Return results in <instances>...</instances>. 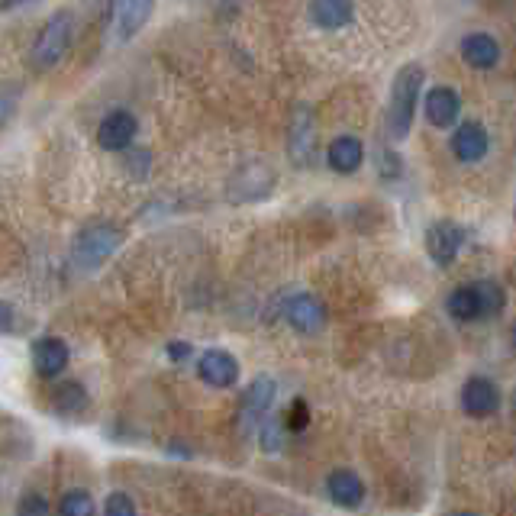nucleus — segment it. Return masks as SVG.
I'll return each mask as SVG.
<instances>
[{
	"label": "nucleus",
	"mask_w": 516,
	"mask_h": 516,
	"mask_svg": "<svg viewBox=\"0 0 516 516\" xmlns=\"http://www.w3.org/2000/svg\"><path fill=\"white\" fill-rule=\"evenodd\" d=\"M426 71L420 62H407L400 65L391 84V104L384 113V133L391 142H404L417 120V104H420V91H423Z\"/></svg>",
	"instance_id": "f257e3e1"
},
{
	"label": "nucleus",
	"mask_w": 516,
	"mask_h": 516,
	"mask_svg": "<svg viewBox=\"0 0 516 516\" xmlns=\"http://www.w3.org/2000/svg\"><path fill=\"white\" fill-rule=\"evenodd\" d=\"M75 30H78V20H75V13H71V10L52 13L49 23L42 26L39 36L33 39L30 59H26L36 75H46L49 68H55L65 59L68 49H71V42H75Z\"/></svg>",
	"instance_id": "f03ea898"
},
{
	"label": "nucleus",
	"mask_w": 516,
	"mask_h": 516,
	"mask_svg": "<svg viewBox=\"0 0 516 516\" xmlns=\"http://www.w3.org/2000/svg\"><path fill=\"white\" fill-rule=\"evenodd\" d=\"M507 307V294L497 281H468L462 288H455L446 300V310L458 323H475L484 317H497Z\"/></svg>",
	"instance_id": "7ed1b4c3"
},
{
	"label": "nucleus",
	"mask_w": 516,
	"mask_h": 516,
	"mask_svg": "<svg viewBox=\"0 0 516 516\" xmlns=\"http://www.w3.org/2000/svg\"><path fill=\"white\" fill-rule=\"evenodd\" d=\"M120 242H123V233L113 223H91L78 233L71 252H75V262L81 268H97L120 249Z\"/></svg>",
	"instance_id": "20e7f679"
},
{
	"label": "nucleus",
	"mask_w": 516,
	"mask_h": 516,
	"mask_svg": "<svg viewBox=\"0 0 516 516\" xmlns=\"http://www.w3.org/2000/svg\"><path fill=\"white\" fill-rule=\"evenodd\" d=\"M271 188H275V171L255 159L233 171V178L226 184V197L233 204H252V200H265Z\"/></svg>",
	"instance_id": "39448f33"
},
{
	"label": "nucleus",
	"mask_w": 516,
	"mask_h": 516,
	"mask_svg": "<svg viewBox=\"0 0 516 516\" xmlns=\"http://www.w3.org/2000/svg\"><path fill=\"white\" fill-rule=\"evenodd\" d=\"M317 117L307 104H297L291 113V133H288V155L297 168H310L317 162Z\"/></svg>",
	"instance_id": "423d86ee"
},
{
	"label": "nucleus",
	"mask_w": 516,
	"mask_h": 516,
	"mask_svg": "<svg viewBox=\"0 0 516 516\" xmlns=\"http://www.w3.org/2000/svg\"><path fill=\"white\" fill-rule=\"evenodd\" d=\"M462 242H465L462 226H455L452 220H439L426 229V255L442 268H449L455 262L458 252H462Z\"/></svg>",
	"instance_id": "0eeeda50"
},
{
	"label": "nucleus",
	"mask_w": 516,
	"mask_h": 516,
	"mask_svg": "<svg viewBox=\"0 0 516 516\" xmlns=\"http://www.w3.org/2000/svg\"><path fill=\"white\" fill-rule=\"evenodd\" d=\"M136 133H139V123H136L133 113L113 110V113H107L104 120H100L97 142H100V149H107V152H123V149L133 146Z\"/></svg>",
	"instance_id": "6e6552de"
},
{
	"label": "nucleus",
	"mask_w": 516,
	"mask_h": 516,
	"mask_svg": "<svg viewBox=\"0 0 516 516\" xmlns=\"http://www.w3.org/2000/svg\"><path fill=\"white\" fill-rule=\"evenodd\" d=\"M449 149L458 162H481L487 149H491V136H487V129L481 123H462V126H455V133L449 139Z\"/></svg>",
	"instance_id": "1a4fd4ad"
},
{
	"label": "nucleus",
	"mask_w": 516,
	"mask_h": 516,
	"mask_svg": "<svg viewBox=\"0 0 516 516\" xmlns=\"http://www.w3.org/2000/svg\"><path fill=\"white\" fill-rule=\"evenodd\" d=\"M197 375L210 387H233L239 381V362L223 349H210L197 358Z\"/></svg>",
	"instance_id": "9d476101"
},
{
	"label": "nucleus",
	"mask_w": 516,
	"mask_h": 516,
	"mask_svg": "<svg viewBox=\"0 0 516 516\" xmlns=\"http://www.w3.org/2000/svg\"><path fill=\"white\" fill-rule=\"evenodd\" d=\"M462 410L468 417H491L500 410V387L487 378H468L462 387Z\"/></svg>",
	"instance_id": "9b49d317"
},
{
	"label": "nucleus",
	"mask_w": 516,
	"mask_h": 516,
	"mask_svg": "<svg viewBox=\"0 0 516 516\" xmlns=\"http://www.w3.org/2000/svg\"><path fill=\"white\" fill-rule=\"evenodd\" d=\"M288 323L297 329V333L313 336L326 326V307L320 297L313 294H297L288 304Z\"/></svg>",
	"instance_id": "f8f14e48"
},
{
	"label": "nucleus",
	"mask_w": 516,
	"mask_h": 516,
	"mask_svg": "<svg viewBox=\"0 0 516 516\" xmlns=\"http://www.w3.org/2000/svg\"><path fill=\"white\" fill-rule=\"evenodd\" d=\"M155 13V0H117V10H113V17H117V33L120 39H136L142 30H146V23L152 20Z\"/></svg>",
	"instance_id": "ddd939ff"
},
{
	"label": "nucleus",
	"mask_w": 516,
	"mask_h": 516,
	"mask_svg": "<svg viewBox=\"0 0 516 516\" xmlns=\"http://www.w3.org/2000/svg\"><path fill=\"white\" fill-rule=\"evenodd\" d=\"M68 358H71V352L59 336H46L33 346V365L42 378H59L68 368Z\"/></svg>",
	"instance_id": "4468645a"
},
{
	"label": "nucleus",
	"mask_w": 516,
	"mask_h": 516,
	"mask_svg": "<svg viewBox=\"0 0 516 516\" xmlns=\"http://www.w3.org/2000/svg\"><path fill=\"white\" fill-rule=\"evenodd\" d=\"M426 120L433 123L436 129H449L455 120H458V110H462V100H458V94L452 88H446V84H439V88H433L426 94Z\"/></svg>",
	"instance_id": "2eb2a0df"
},
{
	"label": "nucleus",
	"mask_w": 516,
	"mask_h": 516,
	"mask_svg": "<svg viewBox=\"0 0 516 516\" xmlns=\"http://www.w3.org/2000/svg\"><path fill=\"white\" fill-rule=\"evenodd\" d=\"M326 162L333 171H339V175H352V171L362 168L365 162V146L362 139L355 136H339L329 142V152H326Z\"/></svg>",
	"instance_id": "dca6fc26"
},
{
	"label": "nucleus",
	"mask_w": 516,
	"mask_h": 516,
	"mask_svg": "<svg viewBox=\"0 0 516 516\" xmlns=\"http://www.w3.org/2000/svg\"><path fill=\"white\" fill-rule=\"evenodd\" d=\"M326 494H329V500H336L339 507H358L365 500V484L355 471L339 468L326 478Z\"/></svg>",
	"instance_id": "f3484780"
},
{
	"label": "nucleus",
	"mask_w": 516,
	"mask_h": 516,
	"mask_svg": "<svg viewBox=\"0 0 516 516\" xmlns=\"http://www.w3.org/2000/svg\"><path fill=\"white\" fill-rule=\"evenodd\" d=\"M462 59L478 71L494 68L500 62V42L487 33H471L462 39Z\"/></svg>",
	"instance_id": "a211bd4d"
},
{
	"label": "nucleus",
	"mask_w": 516,
	"mask_h": 516,
	"mask_svg": "<svg viewBox=\"0 0 516 516\" xmlns=\"http://www.w3.org/2000/svg\"><path fill=\"white\" fill-rule=\"evenodd\" d=\"M310 20L320 26V30H342L355 20L352 0H313L310 4Z\"/></svg>",
	"instance_id": "6ab92c4d"
},
{
	"label": "nucleus",
	"mask_w": 516,
	"mask_h": 516,
	"mask_svg": "<svg viewBox=\"0 0 516 516\" xmlns=\"http://www.w3.org/2000/svg\"><path fill=\"white\" fill-rule=\"evenodd\" d=\"M275 391H278L275 378L258 375L246 391H242V410L252 413V417H262V413H268V407L275 404Z\"/></svg>",
	"instance_id": "aec40b11"
},
{
	"label": "nucleus",
	"mask_w": 516,
	"mask_h": 516,
	"mask_svg": "<svg viewBox=\"0 0 516 516\" xmlns=\"http://www.w3.org/2000/svg\"><path fill=\"white\" fill-rule=\"evenodd\" d=\"M52 407L65 413V417H75V413L88 407V394H84V387L78 381H65L52 391Z\"/></svg>",
	"instance_id": "412c9836"
},
{
	"label": "nucleus",
	"mask_w": 516,
	"mask_h": 516,
	"mask_svg": "<svg viewBox=\"0 0 516 516\" xmlns=\"http://www.w3.org/2000/svg\"><path fill=\"white\" fill-rule=\"evenodd\" d=\"M59 513L62 516H94L97 513V507H94V500H91V494L88 491H68L65 497H62V504H59Z\"/></svg>",
	"instance_id": "4be33fe9"
},
{
	"label": "nucleus",
	"mask_w": 516,
	"mask_h": 516,
	"mask_svg": "<svg viewBox=\"0 0 516 516\" xmlns=\"http://www.w3.org/2000/svg\"><path fill=\"white\" fill-rule=\"evenodd\" d=\"M284 426H288V420H265L262 423V449L265 452H278L281 449V439H284Z\"/></svg>",
	"instance_id": "5701e85b"
},
{
	"label": "nucleus",
	"mask_w": 516,
	"mask_h": 516,
	"mask_svg": "<svg viewBox=\"0 0 516 516\" xmlns=\"http://www.w3.org/2000/svg\"><path fill=\"white\" fill-rule=\"evenodd\" d=\"M104 513L107 516H133L136 513V504H133V497L123 494V491H113L107 497V504H104Z\"/></svg>",
	"instance_id": "b1692460"
},
{
	"label": "nucleus",
	"mask_w": 516,
	"mask_h": 516,
	"mask_svg": "<svg viewBox=\"0 0 516 516\" xmlns=\"http://www.w3.org/2000/svg\"><path fill=\"white\" fill-rule=\"evenodd\" d=\"M310 423V407L304 397H294L291 407H288V429H294V433H300Z\"/></svg>",
	"instance_id": "393cba45"
},
{
	"label": "nucleus",
	"mask_w": 516,
	"mask_h": 516,
	"mask_svg": "<svg viewBox=\"0 0 516 516\" xmlns=\"http://www.w3.org/2000/svg\"><path fill=\"white\" fill-rule=\"evenodd\" d=\"M17 510H20L23 516H26V513L46 516V513H49V504H46V500H42L39 494H30V497H23V500H20V507H17Z\"/></svg>",
	"instance_id": "a878e982"
},
{
	"label": "nucleus",
	"mask_w": 516,
	"mask_h": 516,
	"mask_svg": "<svg viewBox=\"0 0 516 516\" xmlns=\"http://www.w3.org/2000/svg\"><path fill=\"white\" fill-rule=\"evenodd\" d=\"M191 342H168V349H165V355L171 358V362H188L191 358Z\"/></svg>",
	"instance_id": "bb28decb"
},
{
	"label": "nucleus",
	"mask_w": 516,
	"mask_h": 516,
	"mask_svg": "<svg viewBox=\"0 0 516 516\" xmlns=\"http://www.w3.org/2000/svg\"><path fill=\"white\" fill-rule=\"evenodd\" d=\"M91 10V17H97V13H104V10H117V0H84Z\"/></svg>",
	"instance_id": "cd10ccee"
},
{
	"label": "nucleus",
	"mask_w": 516,
	"mask_h": 516,
	"mask_svg": "<svg viewBox=\"0 0 516 516\" xmlns=\"http://www.w3.org/2000/svg\"><path fill=\"white\" fill-rule=\"evenodd\" d=\"M23 4H36V0H4V10L10 13V10H17V7H23Z\"/></svg>",
	"instance_id": "c85d7f7f"
},
{
	"label": "nucleus",
	"mask_w": 516,
	"mask_h": 516,
	"mask_svg": "<svg viewBox=\"0 0 516 516\" xmlns=\"http://www.w3.org/2000/svg\"><path fill=\"white\" fill-rule=\"evenodd\" d=\"M510 346H513V349H516V323H513V326H510Z\"/></svg>",
	"instance_id": "c756f323"
}]
</instances>
